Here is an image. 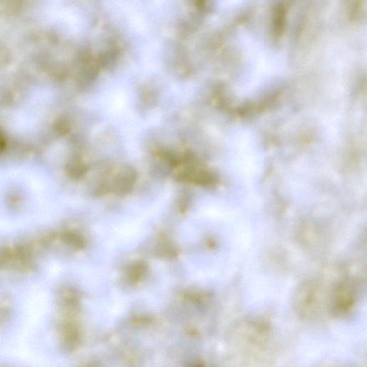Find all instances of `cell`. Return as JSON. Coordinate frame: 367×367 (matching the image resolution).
Wrapping results in <instances>:
<instances>
[{"mask_svg":"<svg viewBox=\"0 0 367 367\" xmlns=\"http://www.w3.org/2000/svg\"><path fill=\"white\" fill-rule=\"evenodd\" d=\"M145 269L146 265L144 264L139 263L138 265H136L135 269L132 270L131 276H130L132 281H138L141 276L144 274Z\"/></svg>","mask_w":367,"mask_h":367,"instance_id":"cell-2","label":"cell"},{"mask_svg":"<svg viewBox=\"0 0 367 367\" xmlns=\"http://www.w3.org/2000/svg\"><path fill=\"white\" fill-rule=\"evenodd\" d=\"M335 306L337 311H348L353 305L354 296L352 290L349 286H342L337 290L335 297Z\"/></svg>","mask_w":367,"mask_h":367,"instance_id":"cell-1","label":"cell"}]
</instances>
